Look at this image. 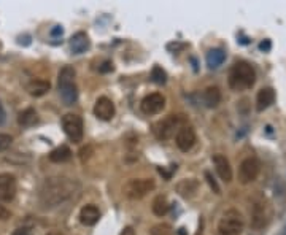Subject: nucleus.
I'll return each instance as SVG.
<instances>
[{"label":"nucleus","mask_w":286,"mask_h":235,"mask_svg":"<svg viewBox=\"0 0 286 235\" xmlns=\"http://www.w3.org/2000/svg\"><path fill=\"white\" fill-rule=\"evenodd\" d=\"M81 186L76 180L67 176H53L45 180L40 188V203L43 208H56L73 199Z\"/></svg>","instance_id":"nucleus-1"},{"label":"nucleus","mask_w":286,"mask_h":235,"mask_svg":"<svg viewBox=\"0 0 286 235\" xmlns=\"http://www.w3.org/2000/svg\"><path fill=\"white\" fill-rule=\"evenodd\" d=\"M256 81V72L248 62H235L231 72H229V88L234 91H247L254 84Z\"/></svg>","instance_id":"nucleus-2"},{"label":"nucleus","mask_w":286,"mask_h":235,"mask_svg":"<svg viewBox=\"0 0 286 235\" xmlns=\"http://www.w3.org/2000/svg\"><path fill=\"white\" fill-rule=\"evenodd\" d=\"M75 68L70 67V66H66L61 68L59 72V94H61V99L62 102L66 105H73L78 99V91H76V84H75Z\"/></svg>","instance_id":"nucleus-3"},{"label":"nucleus","mask_w":286,"mask_h":235,"mask_svg":"<svg viewBox=\"0 0 286 235\" xmlns=\"http://www.w3.org/2000/svg\"><path fill=\"white\" fill-rule=\"evenodd\" d=\"M245 226V221L239 210L231 208L224 211V215L219 218L216 232L218 235H240Z\"/></svg>","instance_id":"nucleus-4"},{"label":"nucleus","mask_w":286,"mask_h":235,"mask_svg":"<svg viewBox=\"0 0 286 235\" xmlns=\"http://www.w3.org/2000/svg\"><path fill=\"white\" fill-rule=\"evenodd\" d=\"M154 186L156 184L151 178H132L123 186V194L131 201H139L151 192Z\"/></svg>","instance_id":"nucleus-5"},{"label":"nucleus","mask_w":286,"mask_h":235,"mask_svg":"<svg viewBox=\"0 0 286 235\" xmlns=\"http://www.w3.org/2000/svg\"><path fill=\"white\" fill-rule=\"evenodd\" d=\"M62 129L66 132L67 138L73 143H80L83 141L84 135V126L81 116L75 115V113H67L62 116Z\"/></svg>","instance_id":"nucleus-6"},{"label":"nucleus","mask_w":286,"mask_h":235,"mask_svg":"<svg viewBox=\"0 0 286 235\" xmlns=\"http://www.w3.org/2000/svg\"><path fill=\"white\" fill-rule=\"evenodd\" d=\"M180 118L175 115H169L167 118L161 119L159 123H156L153 127V132L156 135V138L159 140H169L175 135V132H178L180 129Z\"/></svg>","instance_id":"nucleus-7"},{"label":"nucleus","mask_w":286,"mask_h":235,"mask_svg":"<svg viewBox=\"0 0 286 235\" xmlns=\"http://www.w3.org/2000/svg\"><path fill=\"white\" fill-rule=\"evenodd\" d=\"M261 172V164L256 158H247L243 159L239 167V180L242 184L253 183L257 175Z\"/></svg>","instance_id":"nucleus-8"},{"label":"nucleus","mask_w":286,"mask_h":235,"mask_svg":"<svg viewBox=\"0 0 286 235\" xmlns=\"http://www.w3.org/2000/svg\"><path fill=\"white\" fill-rule=\"evenodd\" d=\"M269 216H270V211H269V205L266 201H256L253 208H251V227L253 231H261L264 227L267 226L269 223Z\"/></svg>","instance_id":"nucleus-9"},{"label":"nucleus","mask_w":286,"mask_h":235,"mask_svg":"<svg viewBox=\"0 0 286 235\" xmlns=\"http://www.w3.org/2000/svg\"><path fill=\"white\" fill-rule=\"evenodd\" d=\"M196 131L192 129L191 126H183L178 129L177 135H175V143L178 146V149L183 153H188L192 149V146L196 145Z\"/></svg>","instance_id":"nucleus-10"},{"label":"nucleus","mask_w":286,"mask_h":235,"mask_svg":"<svg viewBox=\"0 0 286 235\" xmlns=\"http://www.w3.org/2000/svg\"><path fill=\"white\" fill-rule=\"evenodd\" d=\"M18 191L16 176L11 173H0V202H11Z\"/></svg>","instance_id":"nucleus-11"},{"label":"nucleus","mask_w":286,"mask_h":235,"mask_svg":"<svg viewBox=\"0 0 286 235\" xmlns=\"http://www.w3.org/2000/svg\"><path fill=\"white\" fill-rule=\"evenodd\" d=\"M164 106H166V97L159 94V92H153V94L146 96L140 103L142 111L148 116L157 115L159 111H162Z\"/></svg>","instance_id":"nucleus-12"},{"label":"nucleus","mask_w":286,"mask_h":235,"mask_svg":"<svg viewBox=\"0 0 286 235\" xmlns=\"http://www.w3.org/2000/svg\"><path fill=\"white\" fill-rule=\"evenodd\" d=\"M114 113H116V108H114V103L110 101L108 97H99L96 101L94 105V116L99 118L100 121H110Z\"/></svg>","instance_id":"nucleus-13"},{"label":"nucleus","mask_w":286,"mask_h":235,"mask_svg":"<svg viewBox=\"0 0 286 235\" xmlns=\"http://www.w3.org/2000/svg\"><path fill=\"white\" fill-rule=\"evenodd\" d=\"M213 164H214V170H216L218 176L221 178L223 181L229 183L232 181V167L231 164H229L227 158L223 154H214L213 156Z\"/></svg>","instance_id":"nucleus-14"},{"label":"nucleus","mask_w":286,"mask_h":235,"mask_svg":"<svg viewBox=\"0 0 286 235\" xmlns=\"http://www.w3.org/2000/svg\"><path fill=\"white\" fill-rule=\"evenodd\" d=\"M100 218V211L96 205H84L81 211H80V223L83 226H94L97 224V221Z\"/></svg>","instance_id":"nucleus-15"},{"label":"nucleus","mask_w":286,"mask_h":235,"mask_svg":"<svg viewBox=\"0 0 286 235\" xmlns=\"http://www.w3.org/2000/svg\"><path fill=\"white\" fill-rule=\"evenodd\" d=\"M89 38L84 32H78L70 38V49L73 54H83L89 49Z\"/></svg>","instance_id":"nucleus-16"},{"label":"nucleus","mask_w":286,"mask_h":235,"mask_svg":"<svg viewBox=\"0 0 286 235\" xmlns=\"http://www.w3.org/2000/svg\"><path fill=\"white\" fill-rule=\"evenodd\" d=\"M275 102V91L272 88H262L259 92H257L256 97V108L257 111H262L269 108V106Z\"/></svg>","instance_id":"nucleus-17"},{"label":"nucleus","mask_w":286,"mask_h":235,"mask_svg":"<svg viewBox=\"0 0 286 235\" xmlns=\"http://www.w3.org/2000/svg\"><path fill=\"white\" fill-rule=\"evenodd\" d=\"M49 89H51V84H49V81H46V80H32L27 84V92L32 97L45 96Z\"/></svg>","instance_id":"nucleus-18"},{"label":"nucleus","mask_w":286,"mask_h":235,"mask_svg":"<svg viewBox=\"0 0 286 235\" xmlns=\"http://www.w3.org/2000/svg\"><path fill=\"white\" fill-rule=\"evenodd\" d=\"M197 189H199V183L196 180H181L177 184V192L181 197H186V199L194 196Z\"/></svg>","instance_id":"nucleus-19"},{"label":"nucleus","mask_w":286,"mask_h":235,"mask_svg":"<svg viewBox=\"0 0 286 235\" xmlns=\"http://www.w3.org/2000/svg\"><path fill=\"white\" fill-rule=\"evenodd\" d=\"M202 99H204L205 106H209V108H214V106H218L219 102H221V91L216 86H210V88H207L204 91Z\"/></svg>","instance_id":"nucleus-20"},{"label":"nucleus","mask_w":286,"mask_h":235,"mask_svg":"<svg viewBox=\"0 0 286 235\" xmlns=\"http://www.w3.org/2000/svg\"><path fill=\"white\" fill-rule=\"evenodd\" d=\"M70 158H72V151H70V148L66 146V145H61L59 148H56V149H53L51 153H49V161L54 162V164L67 162Z\"/></svg>","instance_id":"nucleus-21"},{"label":"nucleus","mask_w":286,"mask_h":235,"mask_svg":"<svg viewBox=\"0 0 286 235\" xmlns=\"http://www.w3.org/2000/svg\"><path fill=\"white\" fill-rule=\"evenodd\" d=\"M224 61H226V53L223 49H212V51L207 53V66L210 68H218L219 66H223Z\"/></svg>","instance_id":"nucleus-22"},{"label":"nucleus","mask_w":286,"mask_h":235,"mask_svg":"<svg viewBox=\"0 0 286 235\" xmlns=\"http://www.w3.org/2000/svg\"><path fill=\"white\" fill-rule=\"evenodd\" d=\"M37 121H38V116H37V111L34 108H26L21 111L18 116V123L23 127H32Z\"/></svg>","instance_id":"nucleus-23"},{"label":"nucleus","mask_w":286,"mask_h":235,"mask_svg":"<svg viewBox=\"0 0 286 235\" xmlns=\"http://www.w3.org/2000/svg\"><path fill=\"white\" fill-rule=\"evenodd\" d=\"M151 208H153V213L156 216H166L167 213H169V208H170V205L167 202V199L164 197V196H157L154 201H153V205H151Z\"/></svg>","instance_id":"nucleus-24"},{"label":"nucleus","mask_w":286,"mask_h":235,"mask_svg":"<svg viewBox=\"0 0 286 235\" xmlns=\"http://www.w3.org/2000/svg\"><path fill=\"white\" fill-rule=\"evenodd\" d=\"M151 81L156 84H166L167 83V73L162 67L156 66L151 70Z\"/></svg>","instance_id":"nucleus-25"},{"label":"nucleus","mask_w":286,"mask_h":235,"mask_svg":"<svg viewBox=\"0 0 286 235\" xmlns=\"http://www.w3.org/2000/svg\"><path fill=\"white\" fill-rule=\"evenodd\" d=\"M13 143V138H11V135L8 134H0V153H3L6 151Z\"/></svg>","instance_id":"nucleus-26"},{"label":"nucleus","mask_w":286,"mask_h":235,"mask_svg":"<svg viewBox=\"0 0 286 235\" xmlns=\"http://www.w3.org/2000/svg\"><path fill=\"white\" fill-rule=\"evenodd\" d=\"M151 234H153V235H172V231H170V227H169V226L162 224V226H156V227H153Z\"/></svg>","instance_id":"nucleus-27"},{"label":"nucleus","mask_w":286,"mask_h":235,"mask_svg":"<svg viewBox=\"0 0 286 235\" xmlns=\"http://www.w3.org/2000/svg\"><path fill=\"white\" fill-rule=\"evenodd\" d=\"M205 178H207V181H209L210 188L213 189L214 194H221V189H219V186L216 184V181H214V178L212 176V173H210V172H205Z\"/></svg>","instance_id":"nucleus-28"},{"label":"nucleus","mask_w":286,"mask_h":235,"mask_svg":"<svg viewBox=\"0 0 286 235\" xmlns=\"http://www.w3.org/2000/svg\"><path fill=\"white\" fill-rule=\"evenodd\" d=\"M100 73H108V72H113V64L110 61H105L102 66L99 67Z\"/></svg>","instance_id":"nucleus-29"},{"label":"nucleus","mask_w":286,"mask_h":235,"mask_svg":"<svg viewBox=\"0 0 286 235\" xmlns=\"http://www.w3.org/2000/svg\"><path fill=\"white\" fill-rule=\"evenodd\" d=\"M10 216H11L10 210H8V208H5L3 205H0V221H6Z\"/></svg>","instance_id":"nucleus-30"},{"label":"nucleus","mask_w":286,"mask_h":235,"mask_svg":"<svg viewBox=\"0 0 286 235\" xmlns=\"http://www.w3.org/2000/svg\"><path fill=\"white\" fill-rule=\"evenodd\" d=\"M11 235H32V229L31 227H19Z\"/></svg>","instance_id":"nucleus-31"},{"label":"nucleus","mask_w":286,"mask_h":235,"mask_svg":"<svg viewBox=\"0 0 286 235\" xmlns=\"http://www.w3.org/2000/svg\"><path fill=\"white\" fill-rule=\"evenodd\" d=\"M5 121H6V113H5V108H3L2 102H0V126H3Z\"/></svg>","instance_id":"nucleus-32"},{"label":"nucleus","mask_w":286,"mask_h":235,"mask_svg":"<svg viewBox=\"0 0 286 235\" xmlns=\"http://www.w3.org/2000/svg\"><path fill=\"white\" fill-rule=\"evenodd\" d=\"M62 34H64V31H62V27H61V26H56L54 29L51 31V35H53V37H61Z\"/></svg>","instance_id":"nucleus-33"},{"label":"nucleus","mask_w":286,"mask_h":235,"mask_svg":"<svg viewBox=\"0 0 286 235\" xmlns=\"http://www.w3.org/2000/svg\"><path fill=\"white\" fill-rule=\"evenodd\" d=\"M183 48H184L183 43H169L167 45V49H175V51L177 49H183Z\"/></svg>","instance_id":"nucleus-34"},{"label":"nucleus","mask_w":286,"mask_h":235,"mask_svg":"<svg viewBox=\"0 0 286 235\" xmlns=\"http://www.w3.org/2000/svg\"><path fill=\"white\" fill-rule=\"evenodd\" d=\"M259 48L262 49V51H264V49H266V51H267V49H270V41L267 40V41H262V43L259 45Z\"/></svg>","instance_id":"nucleus-35"},{"label":"nucleus","mask_w":286,"mask_h":235,"mask_svg":"<svg viewBox=\"0 0 286 235\" xmlns=\"http://www.w3.org/2000/svg\"><path fill=\"white\" fill-rule=\"evenodd\" d=\"M46 235H66V234H62V232H59V231H53V232H48Z\"/></svg>","instance_id":"nucleus-36"}]
</instances>
